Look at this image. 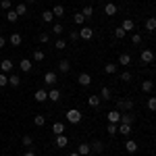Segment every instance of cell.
<instances>
[{
    "mask_svg": "<svg viewBox=\"0 0 156 156\" xmlns=\"http://www.w3.org/2000/svg\"><path fill=\"white\" fill-rule=\"evenodd\" d=\"M117 110H121V112H129V110H133V100H127V98L117 100Z\"/></svg>",
    "mask_w": 156,
    "mask_h": 156,
    "instance_id": "cell-1",
    "label": "cell"
},
{
    "mask_svg": "<svg viewBox=\"0 0 156 156\" xmlns=\"http://www.w3.org/2000/svg\"><path fill=\"white\" fill-rule=\"evenodd\" d=\"M81 119H83V115H81L77 108H71V110H67V121H69V123L77 125V123H79Z\"/></svg>",
    "mask_w": 156,
    "mask_h": 156,
    "instance_id": "cell-2",
    "label": "cell"
},
{
    "mask_svg": "<svg viewBox=\"0 0 156 156\" xmlns=\"http://www.w3.org/2000/svg\"><path fill=\"white\" fill-rule=\"evenodd\" d=\"M140 58H142V62H144V65H150V62H154L156 56H154V52H152L150 48H146V50H142Z\"/></svg>",
    "mask_w": 156,
    "mask_h": 156,
    "instance_id": "cell-3",
    "label": "cell"
},
{
    "mask_svg": "<svg viewBox=\"0 0 156 156\" xmlns=\"http://www.w3.org/2000/svg\"><path fill=\"white\" fill-rule=\"evenodd\" d=\"M79 37H81L83 42L92 40V37H94V29H92V27H87V25H83V27L79 29Z\"/></svg>",
    "mask_w": 156,
    "mask_h": 156,
    "instance_id": "cell-4",
    "label": "cell"
},
{
    "mask_svg": "<svg viewBox=\"0 0 156 156\" xmlns=\"http://www.w3.org/2000/svg\"><path fill=\"white\" fill-rule=\"evenodd\" d=\"M34 100H36V102H46V100H48V90H44V87L36 90V94H34Z\"/></svg>",
    "mask_w": 156,
    "mask_h": 156,
    "instance_id": "cell-5",
    "label": "cell"
},
{
    "mask_svg": "<svg viewBox=\"0 0 156 156\" xmlns=\"http://www.w3.org/2000/svg\"><path fill=\"white\" fill-rule=\"evenodd\" d=\"M56 81H58V77H56V73H54V71H48L46 75H44V83H46V85H54Z\"/></svg>",
    "mask_w": 156,
    "mask_h": 156,
    "instance_id": "cell-6",
    "label": "cell"
},
{
    "mask_svg": "<svg viewBox=\"0 0 156 156\" xmlns=\"http://www.w3.org/2000/svg\"><path fill=\"white\" fill-rule=\"evenodd\" d=\"M77 83L83 85V87H87V85L92 83V77H90V73H81V75L77 77Z\"/></svg>",
    "mask_w": 156,
    "mask_h": 156,
    "instance_id": "cell-7",
    "label": "cell"
},
{
    "mask_svg": "<svg viewBox=\"0 0 156 156\" xmlns=\"http://www.w3.org/2000/svg\"><path fill=\"white\" fill-rule=\"evenodd\" d=\"M108 123H117V125H119L121 123V110H117V108L110 110V112H108Z\"/></svg>",
    "mask_w": 156,
    "mask_h": 156,
    "instance_id": "cell-8",
    "label": "cell"
},
{
    "mask_svg": "<svg viewBox=\"0 0 156 156\" xmlns=\"http://www.w3.org/2000/svg\"><path fill=\"white\" fill-rule=\"evenodd\" d=\"M54 146H56V148H65V146H69V137H67L65 133H62V135H56Z\"/></svg>",
    "mask_w": 156,
    "mask_h": 156,
    "instance_id": "cell-9",
    "label": "cell"
},
{
    "mask_svg": "<svg viewBox=\"0 0 156 156\" xmlns=\"http://www.w3.org/2000/svg\"><path fill=\"white\" fill-rule=\"evenodd\" d=\"M0 71L2 73H11L12 71V60H9V58L0 60Z\"/></svg>",
    "mask_w": 156,
    "mask_h": 156,
    "instance_id": "cell-10",
    "label": "cell"
},
{
    "mask_svg": "<svg viewBox=\"0 0 156 156\" xmlns=\"http://www.w3.org/2000/svg\"><path fill=\"white\" fill-rule=\"evenodd\" d=\"M104 12H106L108 17H115V15H117V4H115V2H106V4H104Z\"/></svg>",
    "mask_w": 156,
    "mask_h": 156,
    "instance_id": "cell-11",
    "label": "cell"
},
{
    "mask_svg": "<svg viewBox=\"0 0 156 156\" xmlns=\"http://www.w3.org/2000/svg\"><path fill=\"white\" fill-rule=\"evenodd\" d=\"M133 121H135V115H133V112H121V123L133 125Z\"/></svg>",
    "mask_w": 156,
    "mask_h": 156,
    "instance_id": "cell-12",
    "label": "cell"
},
{
    "mask_svg": "<svg viewBox=\"0 0 156 156\" xmlns=\"http://www.w3.org/2000/svg\"><path fill=\"white\" fill-rule=\"evenodd\" d=\"M19 69H21L23 73H29L31 71V60L29 58H21L19 60Z\"/></svg>",
    "mask_w": 156,
    "mask_h": 156,
    "instance_id": "cell-13",
    "label": "cell"
},
{
    "mask_svg": "<svg viewBox=\"0 0 156 156\" xmlns=\"http://www.w3.org/2000/svg\"><path fill=\"white\" fill-rule=\"evenodd\" d=\"M117 65H123V67H129L131 65V54H127V52H123L119 56V62Z\"/></svg>",
    "mask_w": 156,
    "mask_h": 156,
    "instance_id": "cell-14",
    "label": "cell"
},
{
    "mask_svg": "<svg viewBox=\"0 0 156 156\" xmlns=\"http://www.w3.org/2000/svg\"><path fill=\"white\" fill-rule=\"evenodd\" d=\"M65 129H67V127H65V123H54V125H52V133H54V135H62V133H65Z\"/></svg>",
    "mask_w": 156,
    "mask_h": 156,
    "instance_id": "cell-15",
    "label": "cell"
},
{
    "mask_svg": "<svg viewBox=\"0 0 156 156\" xmlns=\"http://www.w3.org/2000/svg\"><path fill=\"white\" fill-rule=\"evenodd\" d=\"M131 129H133V125H127V123H119V133H123V135H131Z\"/></svg>",
    "mask_w": 156,
    "mask_h": 156,
    "instance_id": "cell-16",
    "label": "cell"
},
{
    "mask_svg": "<svg viewBox=\"0 0 156 156\" xmlns=\"http://www.w3.org/2000/svg\"><path fill=\"white\" fill-rule=\"evenodd\" d=\"M125 150H127L129 154H135V152H137V144H135L133 140H127V142H125Z\"/></svg>",
    "mask_w": 156,
    "mask_h": 156,
    "instance_id": "cell-17",
    "label": "cell"
},
{
    "mask_svg": "<svg viewBox=\"0 0 156 156\" xmlns=\"http://www.w3.org/2000/svg\"><path fill=\"white\" fill-rule=\"evenodd\" d=\"M48 100H50V102H58V100H60V92L56 90V87H52V90L48 92Z\"/></svg>",
    "mask_w": 156,
    "mask_h": 156,
    "instance_id": "cell-18",
    "label": "cell"
},
{
    "mask_svg": "<svg viewBox=\"0 0 156 156\" xmlns=\"http://www.w3.org/2000/svg\"><path fill=\"white\" fill-rule=\"evenodd\" d=\"M58 71L60 73H69L71 71V62H69V60H58Z\"/></svg>",
    "mask_w": 156,
    "mask_h": 156,
    "instance_id": "cell-19",
    "label": "cell"
},
{
    "mask_svg": "<svg viewBox=\"0 0 156 156\" xmlns=\"http://www.w3.org/2000/svg\"><path fill=\"white\" fill-rule=\"evenodd\" d=\"M77 152H79L81 156H90V152H92V146H90V144H81L79 148H77Z\"/></svg>",
    "mask_w": 156,
    "mask_h": 156,
    "instance_id": "cell-20",
    "label": "cell"
},
{
    "mask_svg": "<svg viewBox=\"0 0 156 156\" xmlns=\"http://www.w3.org/2000/svg\"><path fill=\"white\" fill-rule=\"evenodd\" d=\"M52 15H54V17H65V6H62V4H56V6H54V9H52Z\"/></svg>",
    "mask_w": 156,
    "mask_h": 156,
    "instance_id": "cell-21",
    "label": "cell"
},
{
    "mask_svg": "<svg viewBox=\"0 0 156 156\" xmlns=\"http://www.w3.org/2000/svg\"><path fill=\"white\" fill-rule=\"evenodd\" d=\"M9 42H11L12 46H19V44L23 42V37H21V34H12V36L9 37Z\"/></svg>",
    "mask_w": 156,
    "mask_h": 156,
    "instance_id": "cell-22",
    "label": "cell"
},
{
    "mask_svg": "<svg viewBox=\"0 0 156 156\" xmlns=\"http://www.w3.org/2000/svg\"><path fill=\"white\" fill-rule=\"evenodd\" d=\"M42 21H44V23H52V21H54L52 11H44V12H42Z\"/></svg>",
    "mask_w": 156,
    "mask_h": 156,
    "instance_id": "cell-23",
    "label": "cell"
},
{
    "mask_svg": "<svg viewBox=\"0 0 156 156\" xmlns=\"http://www.w3.org/2000/svg\"><path fill=\"white\" fill-rule=\"evenodd\" d=\"M19 83H21V79H19V75H17V73H12V75H9V85H12V87H17Z\"/></svg>",
    "mask_w": 156,
    "mask_h": 156,
    "instance_id": "cell-24",
    "label": "cell"
},
{
    "mask_svg": "<svg viewBox=\"0 0 156 156\" xmlns=\"http://www.w3.org/2000/svg\"><path fill=\"white\" fill-rule=\"evenodd\" d=\"M152 87H154V81H152V79H144V81H142V90H144V92H152Z\"/></svg>",
    "mask_w": 156,
    "mask_h": 156,
    "instance_id": "cell-25",
    "label": "cell"
},
{
    "mask_svg": "<svg viewBox=\"0 0 156 156\" xmlns=\"http://www.w3.org/2000/svg\"><path fill=\"white\" fill-rule=\"evenodd\" d=\"M100 100H102L100 96H87V104L96 108V106H100Z\"/></svg>",
    "mask_w": 156,
    "mask_h": 156,
    "instance_id": "cell-26",
    "label": "cell"
},
{
    "mask_svg": "<svg viewBox=\"0 0 156 156\" xmlns=\"http://www.w3.org/2000/svg\"><path fill=\"white\" fill-rule=\"evenodd\" d=\"M92 152H96V154H100V152H102V150H104V144H102V142H92Z\"/></svg>",
    "mask_w": 156,
    "mask_h": 156,
    "instance_id": "cell-27",
    "label": "cell"
},
{
    "mask_svg": "<svg viewBox=\"0 0 156 156\" xmlns=\"http://www.w3.org/2000/svg\"><path fill=\"white\" fill-rule=\"evenodd\" d=\"M117 131H119V125L117 123H108V127H106L108 135H117Z\"/></svg>",
    "mask_w": 156,
    "mask_h": 156,
    "instance_id": "cell-28",
    "label": "cell"
},
{
    "mask_svg": "<svg viewBox=\"0 0 156 156\" xmlns=\"http://www.w3.org/2000/svg\"><path fill=\"white\" fill-rule=\"evenodd\" d=\"M121 27H123V29H125V31H133V29H135V25H133V21H131V19H125V21H123V25H121Z\"/></svg>",
    "mask_w": 156,
    "mask_h": 156,
    "instance_id": "cell-29",
    "label": "cell"
},
{
    "mask_svg": "<svg viewBox=\"0 0 156 156\" xmlns=\"http://www.w3.org/2000/svg\"><path fill=\"white\" fill-rule=\"evenodd\" d=\"M21 144H23L25 148H31V146H34V137H31V135H23V137H21Z\"/></svg>",
    "mask_w": 156,
    "mask_h": 156,
    "instance_id": "cell-30",
    "label": "cell"
},
{
    "mask_svg": "<svg viewBox=\"0 0 156 156\" xmlns=\"http://www.w3.org/2000/svg\"><path fill=\"white\" fill-rule=\"evenodd\" d=\"M104 73H108V75L117 73V62H106V67H104Z\"/></svg>",
    "mask_w": 156,
    "mask_h": 156,
    "instance_id": "cell-31",
    "label": "cell"
},
{
    "mask_svg": "<svg viewBox=\"0 0 156 156\" xmlns=\"http://www.w3.org/2000/svg\"><path fill=\"white\" fill-rule=\"evenodd\" d=\"M146 29H148V31H154L156 29V17H150V19L146 21Z\"/></svg>",
    "mask_w": 156,
    "mask_h": 156,
    "instance_id": "cell-32",
    "label": "cell"
},
{
    "mask_svg": "<svg viewBox=\"0 0 156 156\" xmlns=\"http://www.w3.org/2000/svg\"><path fill=\"white\" fill-rule=\"evenodd\" d=\"M100 98H102V100H110V98H112V92H110V87H102V92H100Z\"/></svg>",
    "mask_w": 156,
    "mask_h": 156,
    "instance_id": "cell-33",
    "label": "cell"
},
{
    "mask_svg": "<svg viewBox=\"0 0 156 156\" xmlns=\"http://www.w3.org/2000/svg\"><path fill=\"white\" fill-rule=\"evenodd\" d=\"M62 31H65V27H62V23H54V25H52V34H54V36H60Z\"/></svg>",
    "mask_w": 156,
    "mask_h": 156,
    "instance_id": "cell-34",
    "label": "cell"
},
{
    "mask_svg": "<svg viewBox=\"0 0 156 156\" xmlns=\"http://www.w3.org/2000/svg\"><path fill=\"white\" fill-rule=\"evenodd\" d=\"M44 123H46V117H44V115H36V117H34V125H37V127H42Z\"/></svg>",
    "mask_w": 156,
    "mask_h": 156,
    "instance_id": "cell-35",
    "label": "cell"
},
{
    "mask_svg": "<svg viewBox=\"0 0 156 156\" xmlns=\"http://www.w3.org/2000/svg\"><path fill=\"white\" fill-rule=\"evenodd\" d=\"M73 21H75L77 25H83V21H85L83 12H75V15H73Z\"/></svg>",
    "mask_w": 156,
    "mask_h": 156,
    "instance_id": "cell-36",
    "label": "cell"
},
{
    "mask_svg": "<svg viewBox=\"0 0 156 156\" xmlns=\"http://www.w3.org/2000/svg\"><path fill=\"white\" fill-rule=\"evenodd\" d=\"M6 19H9L11 23H15V21L19 19V15H17V11H6Z\"/></svg>",
    "mask_w": 156,
    "mask_h": 156,
    "instance_id": "cell-37",
    "label": "cell"
},
{
    "mask_svg": "<svg viewBox=\"0 0 156 156\" xmlns=\"http://www.w3.org/2000/svg\"><path fill=\"white\" fill-rule=\"evenodd\" d=\"M125 36H127V31H125L123 27H117V29H115V37H117V40H123Z\"/></svg>",
    "mask_w": 156,
    "mask_h": 156,
    "instance_id": "cell-38",
    "label": "cell"
},
{
    "mask_svg": "<svg viewBox=\"0 0 156 156\" xmlns=\"http://www.w3.org/2000/svg\"><path fill=\"white\" fill-rule=\"evenodd\" d=\"M148 108H150L152 112H156V96H150V98H148Z\"/></svg>",
    "mask_w": 156,
    "mask_h": 156,
    "instance_id": "cell-39",
    "label": "cell"
},
{
    "mask_svg": "<svg viewBox=\"0 0 156 156\" xmlns=\"http://www.w3.org/2000/svg\"><path fill=\"white\" fill-rule=\"evenodd\" d=\"M54 48H56V50H65V48H67V42H65L62 37H58L56 44H54Z\"/></svg>",
    "mask_w": 156,
    "mask_h": 156,
    "instance_id": "cell-40",
    "label": "cell"
},
{
    "mask_svg": "<svg viewBox=\"0 0 156 156\" xmlns=\"http://www.w3.org/2000/svg\"><path fill=\"white\" fill-rule=\"evenodd\" d=\"M83 17L85 19H90V17H92V15H94V9H92V6H90V4H87V6H83Z\"/></svg>",
    "mask_w": 156,
    "mask_h": 156,
    "instance_id": "cell-41",
    "label": "cell"
},
{
    "mask_svg": "<svg viewBox=\"0 0 156 156\" xmlns=\"http://www.w3.org/2000/svg\"><path fill=\"white\" fill-rule=\"evenodd\" d=\"M34 60H36V62H42V60H44V52H42V50H34Z\"/></svg>",
    "mask_w": 156,
    "mask_h": 156,
    "instance_id": "cell-42",
    "label": "cell"
},
{
    "mask_svg": "<svg viewBox=\"0 0 156 156\" xmlns=\"http://www.w3.org/2000/svg\"><path fill=\"white\" fill-rule=\"evenodd\" d=\"M133 79V75L129 71H125V73H121V81H125V83H129V81H131Z\"/></svg>",
    "mask_w": 156,
    "mask_h": 156,
    "instance_id": "cell-43",
    "label": "cell"
},
{
    "mask_svg": "<svg viewBox=\"0 0 156 156\" xmlns=\"http://www.w3.org/2000/svg\"><path fill=\"white\" fill-rule=\"evenodd\" d=\"M4 85H9V75L0 71V87H4Z\"/></svg>",
    "mask_w": 156,
    "mask_h": 156,
    "instance_id": "cell-44",
    "label": "cell"
},
{
    "mask_svg": "<svg viewBox=\"0 0 156 156\" xmlns=\"http://www.w3.org/2000/svg\"><path fill=\"white\" fill-rule=\"evenodd\" d=\"M0 9L2 11H11V0H0Z\"/></svg>",
    "mask_w": 156,
    "mask_h": 156,
    "instance_id": "cell-45",
    "label": "cell"
},
{
    "mask_svg": "<svg viewBox=\"0 0 156 156\" xmlns=\"http://www.w3.org/2000/svg\"><path fill=\"white\" fill-rule=\"evenodd\" d=\"M37 40H40L42 44H46V42H50V36H48V34H46V31H42V34L37 36Z\"/></svg>",
    "mask_w": 156,
    "mask_h": 156,
    "instance_id": "cell-46",
    "label": "cell"
},
{
    "mask_svg": "<svg viewBox=\"0 0 156 156\" xmlns=\"http://www.w3.org/2000/svg\"><path fill=\"white\" fill-rule=\"evenodd\" d=\"M15 11H17V15H19V17H21V15H25V12H27V6H25V4H17V9H15Z\"/></svg>",
    "mask_w": 156,
    "mask_h": 156,
    "instance_id": "cell-47",
    "label": "cell"
},
{
    "mask_svg": "<svg viewBox=\"0 0 156 156\" xmlns=\"http://www.w3.org/2000/svg\"><path fill=\"white\" fill-rule=\"evenodd\" d=\"M131 44H135V46L142 44V36H140V34H133V36H131Z\"/></svg>",
    "mask_w": 156,
    "mask_h": 156,
    "instance_id": "cell-48",
    "label": "cell"
},
{
    "mask_svg": "<svg viewBox=\"0 0 156 156\" xmlns=\"http://www.w3.org/2000/svg\"><path fill=\"white\" fill-rule=\"evenodd\" d=\"M69 37H71V42H75V40H79V31H69Z\"/></svg>",
    "mask_w": 156,
    "mask_h": 156,
    "instance_id": "cell-49",
    "label": "cell"
},
{
    "mask_svg": "<svg viewBox=\"0 0 156 156\" xmlns=\"http://www.w3.org/2000/svg\"><path fill=\"white\" fill-rule=\"evenodd\" d=\"M4 46H6V40H4V37L0 36V48H4Z\"/></svg>",
    "mask_w": 156,
    "mask_h": 156,
    "instance_id": "cell-50",
    "label": "cell"
},
{
    "mask_svg": "<svg viewBox=\"0 0 156 156\" xmlns=\"http://www.w3.org/2000/svg\"><path fill=\"white\" fill-rule=\"evenodd\" d=\"M23 156H36V154H34V150H27V152H25Z\"/></svg>",
    "mask_w": 156,
    "mask_h": 156,
    "instance_id": "cell-51",
    "label": "cell"
},
{
    "mask_svg": "<svg viewBox=\"0 0 156 156\" xmlns=\"http://www.w3.org/2000/svg\"><path fill=\"white\" fill-rule=\"evenodd\" d=\"M69 156H81V154H79V152H73V154H69Z\"/></svg>",
    "mask_w": 156,
    "mask_h": 156,
    "instance_id": "cell-52",
    "label": "cell"
},
{
    "mask_svg": "<svg viewBox=\"0 0 156 156\" xmlns=\"http://www.w3.org/2000/svg\"><path fill=\"white\" fill-rule=\"evenodd\" d=\"M27 2H36V0H27Z\"/></svg>",
    "mask_w": 156,
    "mask_h": 156,
    "instance_id": "cell-53",
    "label": "cell"
}]
</instances>
